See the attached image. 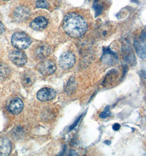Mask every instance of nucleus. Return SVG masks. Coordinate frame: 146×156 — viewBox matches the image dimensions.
Wrapping results in <instances>:
<instances>
[{"label":"nucleus","mask_w":146,"mask_h":156,"mask_svg":"<svg viewBox=\"0 0 146 156\" xmlns=\"http://www.w3.org/2000/svg\"><path fill=\"white\" fill-rule=\"evenodd\" d=\"M63 29L65 33L72 38H79L88 30V24L81 14L76 12L67 14L63 20Z\"/></svg>","instance_id":"obj_1"},{"label":"nucleus","mask_w":146,"mask_h":156,"mask_svg":"<svg viewBox=\"0 0 146 156\" xmlns=\"http://www.w3.org/2000/svg\"><path fill=\"white\" fill-rule=\"evenodd\" d=\"M11 42L14 47L19 50L28 48L32 43L31 38L24 32H17L12 35Z\"/></svg>","instance_id":"obj_2"},{"label":"nucleus","mask_w":146,"mask_h":156,"mask_svg":"<svg viewBox=\"0 0 146 156\" xmlns=\"http://www.w3.org/2000/svg\"><path fill=\"white\" fill-rule=\"evenodd\" d=\"M76 62V56L73 52L65 51L60 57L59 65L63 70H68L73 67Z\"/></svg>","instance_id":"obj_3"},{"label":"nucleus","mask_w":146,"mask_h":156,"mask_svg":"<svg viewBox=\"0 0 146 156\" xmlns=\"http://www.w3.org/2000/svg\"><path fill=\"white\" fill-rule=\"evenodd\" d=\"M57 70V66L54 60L45 59L38 65V70L42 75L49 76L53 74Z\"/></svg>","instance_id":"obj_4"},{"label":"nucleus","mask_w":146,"mask_h":156,"mask_svg":"<svg viewBox=\"0 0 146 156\" xmlns=\"http://www.w3.org/2000/svg\"><path fill=\"white\" fill-rule=\"evenodd\" d=\"M134 47L135 49L136 53L138 57L143 59H145L146 57V34H144L138 38H136L134 41Z\"/></svg>","instance_id":"obj_5"},{"label":"nucleus","mask_w":146,"mask_h":156,"mask_svg":"<svg viewBox=\"0 0 146 156\" xmlns=\"http://www.w3.org/2000/svg\"><path fill=\"white\" fill-rule=\"evenodd\" d=\"M9 57L12 62L18 66L24 65L27 62L26 54L21 50H15L12 51Z\"/></svg>","instance_id":"obj_6"},{"label":"nucleus","mask_w":146,"mask_h":156,"mask_svg":"<svg viewBox=\"0 0 146 156\" xmlns=\"http://www.w3.org/2000/svg\"><path fill=\"white\" fill-rule=\"evenodd\" d=\"M56 97L55 90L51 88L45 87L40 89L37 93V98L41 101H49Z\"/></svg>","instance_id":"obj_7"},{"label":"nucleus","mask_w":146,"mask_h":156,"mask_svg":"<svg viewBox=\"0 0 146 156\" xmlns=\"http://www.w3.org/2000/svg\"><path fill=\"white\" fill-rule=\"evenodd\" d=\"M30 10L25 6H20L13 12V18L16 22H23L28 19L30 16Z\"/></svg>","instance_id":"obj_8"},{"label":"nucleus","mask_w":146,"mask_h":156,"mask_svg":"<svg viewBox=\"0 0 146 156\" xmlns=\"http://www.w3.org/2000/svg\"><path fill=\"white\" fill-rule=\"evenodd\" d=\"M24 107L23 101L18 98L11 100L7 105V109L10 113L13 115H18L22 112Z\"/></svg>","instance_id":"obj_9"},{"label":"nucleus","mask_w":146,"mask_h":156,"mask_svg":"<svg viewBox=\"0 0 146 156\" xmlns=\"http://www.w3.org/2000/svg\"><path fill=\"white\" fill-rule=\"evenodd\" d=\"M36 79L35 73L33 71L26 70L22 76L21 82L22 85L26 89L30 88L35 82Z\"/></svg>","instance_id":"obj_10"},{"label":"nucleus","mask_w":146,"mask_h":156,"mask_svg":"<svg viewBox=\"0 0 146 156\" xmlns=\"http://www.w3.org/2000/svg\"><path fill=\"white\" fill-rule=\"evenodd\" d=\"M48 25V20L45 16H39L33 19L30 23V27L36 31H42Z\"/></svg>","instance_id":"obj_11"},{"label":"nucleus","mask_w":146,"mask_h":156,"mask_svg":"<svg viewBox=\"0 0 146 156\" xmlns=\"http://www.w3.org/2000/svg\"><path fill=\"white\" fill-rule=\"evenodd\" d=\"M34 54L36 58L38 59H45L50 54V49L46 44H41L35 49Z\"/></svg>","instance_id":"obj_12"},{"label":"nucleus","mask_w":146,"mask_h":156,"mask_svg":"<svg viewBox=\"0 0 146 156\" xmlns=\"http://www.w3.org/2000/svg\"><path fill=\"white\" fill-rule=\"evenodd\" d=\"M119 73L115 69L110 70L106 74L105 77L103 81L102 84L104 87L110 86L113 84L119 77Z\"/></svg>","instance_id":"obj_13"},{"label":"nucleus","mask_w":146,"mask_h":156,"mask_svg":"<svg viewBox=\"0 0 146 156\" xmlns=\"http://www.w3.org/2000/svg\"><path fill=\"white\" fill-rule=\"evenodd\" d=\"M11 151V141L7 138H0V156H8Z\"/></svg>","instance_id":"obj_14"},{"label":"nucleus","mask_w":146,"mask_h":156,"mask_svg":"<svg viewBox=\"0 0 146 156\" xmlns=\"http://www.w3.org/2000/svg\"><path fill=\"white\" fill-rule=\"evenodd\" d=\"M102 60L104 64L109 66L116 64L118 62L117 57L116 54L109 50H106V51L103 52Z\"/></svg>","instance_id":"obj_15"},{"label":"nucleus","mask_w":146,"mask_h":156,"mask_svg":"<svg viewBox=\"0 0 146 156\" xmlns=\"http://www.w3.org/2000/svg\"><path fill=\"white\" fill-rule=\"evenodd\" d=\"M11 73L9 68L5 65H0V81H4L8 78Z\"/></svg>","instance_id":"obj_16"},{"label":"nucleus","mask_w":146,"mask_h":156,"mask_svg":"<svg viewBox=\"0 0 146 156\" xmlns=\"http://www.w3.org/2000/svg\"><path fill=\"white\" fill-rule=\"evenodd\" d=\"M75 88V81L72 78H71L69 82H68V85L66 87V92L67 93H72L73 92V90Z\"/></svg>","instance_id":"obj_17"},{"label":"nucleus","mask_w":146,"mask_h":156,"mask_svg":"<svg viewBox=\"0 0 146 156\" xmlns=\"http://www.w3.org/2000/svg\"><path fill=\"white\" fill-rule=\"evenodd\" d=\"M111 115V112L110 111V107H109V106L108 105L106 107L105 110L103 111V112L100 113L99 117L101 119H106L108 117H109Z\"/></svg>","instance_id":"obj_18"},{"label":"nucleus","mask_w":146,"mask_h":156,"mask_svg":"<svg viewBox=\"0 0 146 156\" xmlns=\"http://www.w3.org/2000/svg\"><path fill=\"white\" fill-rule=\"evenodd\" d=\"M49 3L46 0H37L36 7L37 8H47L48 7Z\"/></svg>","instance_id":"obj_19"},{"label":"nucleus","mask_w":146,"mask_h":156,"mask_svg":"<svg viewBox=\"0 0 146 156\" xmlns=\"http://www.w3.org/2000/svg\"><path fill=\"white\" fill-rule=\"evenodd\" d=\"M112 128L114 131H118L120 128V125L118 123H115L112 126Z\"/></svg>","instance_id":"obj_20"},{"label":"nucleus","mask_w":146,"mask_h":156,"mask_svg":"<svg viewBox=\"0 0 146 156\" xmlns=\"http://www.w3.org/2000/svg\"><path fill=\"white\" fill-rule=\"evenodd\" d=\"M5 29L4 25L1 22H0V35L2 34L3 32L5 31Z\"/></svg>","instance_id":"obj_21"},{"label":"nucleus","mask_w":146,"mask_h":156,"mask_svg":"<svg viewBox=\"0 0 146 156\" xmlns=\"http://www.w3.org/2000/svg\"><path fill=\"white\" fill-rule=\"evenodd\" d=\"M81 117H79V118H78V119L77 120V121L75 122V123L72 125V126H70V130H71V129H73V128H74L75 126H76V125L77 124H78V122H79V120H80V119H81Z\"/></svg>","instance_id":"obj_22"},{"label":"nucleus","mask_w":146,"mask_h":156,"mask_svg":"<svg viewBox=\"0 0 146 156\" xmlns=\"http://www.w3.org/2000/svg\"><path fill=\"white\" fill-rule=\"evenodd\" d=\"M104 143H105V144H106L107 145H109L110 144H111V141H109V140H106V141H105V142H104Z\"/></svg>","instance_id":"obj_23"},{"label":"nucleus","mask_w":146,"mask_h":156,"mask_svg":"<svg viewBox=\"0 0 146 156\" xmlns=\"http://www.w3.org/2000/svg\"><path fill=\"white\" fill-rule=\"evenodd\" d=\"M142 72H144V73H142V71H141V74H142L141 75L145 79V78H146V77H145V76H146L145 75V71H143Z\"/></svg>","instance_id":"obj_24"},{"label":"nucleus","mask_w":146,"mask_h":156,"mask_svg":"<svg viewBox=\"0 0 146 156\" xmlns=\"http://www.w3.org/2000/svg\"><path fill=\"white\" fill-rule=\"evenodd\" d=\"M3 1H10V0H3Z\"/></svg>","instance_id":"obj_25"}]
</instances>
